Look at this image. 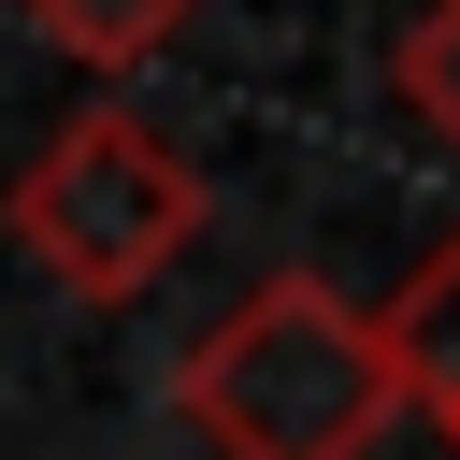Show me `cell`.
I'll return each mask as SVG.
<instances>
[{
    "label": "cell",
    "mask_w": 460,
    "mask_h": 460,
    "mask_svg": "<svg viewBox=\"0 0 460 460\" xmlns=\"http://www.w3.org/2000/svg\"><path fill=\"white\" fill-rule=\"evenodd\" d=\"M172 417L216 460H374V431L402 417V374L374 302H345L331 273H259L172 359Z\"/></svg>",
    "instance_id": "1"
},
{
    "label": "cell",
    "mask_w": 460,
    "mask_h": 460,
    "mask_svg": "<svg viewBox=\"0 0 460 460\" xmlns=\"http://www.w3.org/2000/svg\"><path fill=\"white\" fill-rule=\"evenodd\" d=\"M14 244L72 288V302H144L187 244H201V172H187V144L172 129H144V115H72V129H43L29 144V172H14Z\"/></svg>",
    "instance_id": "2"
},
{
    "label": "cell",
    "mask_w": 460,
    "mask_h": 460,
    "mask_svg": "<svg viewBox=\"0 0 460 460\" xmlns=\"http://www.w3.org/2000/svg\"><path fill=\"white\" fill-rule=\"evenodd\" d=\"M374 331H388V374H402V402H417V417L460 446V230H446V244H431V259H417V273L374 302Z\"/></svg>",
    "instance_id": "3"
},
{
    "label": "cell",
    "mask_w": 460,
    "mask_h": 460,
    "mask_svg": "<svg viewBox=\"0 0 460 460\" xmlns=\"http://www.w3.org/2000/svg\"><path fill=\"white\" fill-rule=\"evenodd\" d=\"M43 43H72V58H144V43H172L201 0H14Z\"/></svg>",
    "instance_id": "4"
},
{
    "label": "cell",
    "mask_w": 460,
    "mask_h": 460,
    "mask_svg": "<svg viewBox=\"0 0 460 460\" xmlns=\"http://www.w3.org/2000/svg\"><path fill=\"white\" fill-rule=\"evenodd\" d=\"M388 72H402V115L460 158V0H431V14L402 29V58H388Z\"/></svg>",
    "instance_id": "5"
}]
</instances>
